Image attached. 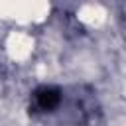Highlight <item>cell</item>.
Here are the masks:
<instances>
[{
	"label": "cell",
	"mask_w": 126,
	"mask_h": 126,
	"mask_svg": "<svg viewBox=\"0 0 126 126\" xmlns=\"http://www.w3.org/2000/svg\"><path fill=\"white\" fill-rule=\"evenodd\" d=\"M35 102L41 110H53L61 102V93L55 87H41L35 93Z\"/></svg>",
	"instance_id": "obj_1"
}]
</instances>
